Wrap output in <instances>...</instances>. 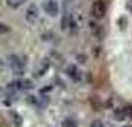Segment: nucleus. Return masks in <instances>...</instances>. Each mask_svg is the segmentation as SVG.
Instances as JSON below:
<instances>
[{"mask_svg": "<svg viewBox=\"0 0 132 127\" xmlns=\"http://www.w3.org/2000/svg\"><path fill=\"white\" fill-rule=\"evenodd\" d=\"M7 62H9V67L15 74H22L25 67V61H22L21 56L18 55H9L7 56Z\"/></svg>", "mask_w": 132, "mask_h": 127, "instance_id": "f257e3e1", "label": "nucleus"}, {"mask_svg": "<svg viewBox=\"0 0 132 127\" xmlns=\"http://www.w3.org/2000/svg\"><path fill=\"white\" fill-rule=\"evenodd\" d=\"M25 21L28 22L30 25H34L37 24V21L40 19V11H39V7L34 5V3H31L28 5V7L25 9Z\"/></svg>", "mask_w": 132, "mask_h": 127, "instance_id": "f03ea898", "label": "nucleus"}, {"mask_svg": "<svg viewBox=\"0 0 132 127\" xmlns=\"http://www.w3.org/2000/svg\"><path fill=\"white\" fill-rule=\"evenodd\" d=\"M105 12H107V5H105V2H104V0H95V2L92 3L90 13H92V16H94V18H96V19L104 18Z\"/></svg>", "mask_w": 132, "mask_h": 127, "instance_id": "7ed1b4c3", "label": "nucleus"}, {"mask_svg": "<svg viewBox=\"0 0 132 127\" xmlns=\"http://www.w3.org/2000/svg\"><path fill=\"white\" fill-rule=\"evenodd\" d=\"M43 11L48 13L49 16H58V13H60V5H58V2L56 0H43Z\"/></svg>", "mask_w": 132, "mask_h": 127, "instance_id": "20e7f679", "label": "nucleus"}, {"mask_svg": "<svg viewBox=\"0 0 132 127\" xmlns=\"http://www.w3.org/2000/svg\"><path fill=\"white\" fill-rule=\"evenodd\" d=\"M67 75H68L71 80H74V81H79L80 77H82L80 70H79L74 64H71V65H68V67H67Z\"/></svg>", "mask_w": 132, "mask_h": 127, "instance_id": "39448f33", "label": "nucleus"}, {"mask_svg": "<svg viewBox=\"0 0 132 127\" xmlns=\"http://www.w3.org/2000/svg\"><path fill=\"white\" fill-rule=\"evenodd\" d=\"M90 28H92V34L96 37V38H102L104 36V30L98 24H90Z\"/></svg>", "mask_w": 132, "mask_h": 127, "instance_id": "423d86ee", "label": "nucleus"}, {"mask_svg": "<svg viewBox=\"0 0 132 127\" xmlns=\"http://www.w3.org/2000/svg\"><path fill=\"white\" fill-rule=\"evenodd\" d=\"M5 2H6V5L9 7H13L15 9V7H19L21 5H24L27 0H5Z\"/></svg>", "mask_w": 132, "mask_h": 127, "instance_id": "0eeeda50", "label": "nucleus"}, {"mask_svg": "<svg viewBox=\"0 0 132 127\" xmlns=\"http://www.w3.org/2000/svg\"><path fill=\"white\" fill-rule=\"evenodd\" d=\"M62 127H77V123L73 120V118H65V120L62 121Z\"/></svg>", "mask_w": 132, "mask_h": 127, "instance_id": "6e6552de", "label": "nucleus"}, {"mask_svg": "<svg viewBox=\"0 0 132 127\" xmlns=\"http://www.w3.org/2000/svg\"><path fill=\"white\" fill-rule=\"evenodd\" d=\"M90 127H105V126H104L100 120H94L92 123H90Z\"/></svg>", "mask_w": 132, "mask_h": 127, "instance_id": "1a4fd4ad", "label": "nucleus"}, {"mask_svg": "<svg viewBox=\"0 0 132 127\" xmlns=\"http://www.w3.org/2000/svg\"><path fill=\"white\" fill-rule=\"evenodd\" d=\"M0 28H2V34H5V33L9 30V28L6 27V24H0Z\"/></svg>", "mask_w": 132, "mask_h": 127, "instance_id": "9d476101", "label": "nucleus"}, {"mask_svg": "<svg viewBox=\"0 0 132 127\" xmlns=\"http://www.w3.org/2000/svg\"><path fill=\"white\" fill-rule=\"evenodd\" d=\"M129 9H131V11H132V5H129Z\"/></svg>", "mask_w": 132, "mask_h": 127, "instance_id": "9b49d317", "label": "nucleus"}]
</instances>
